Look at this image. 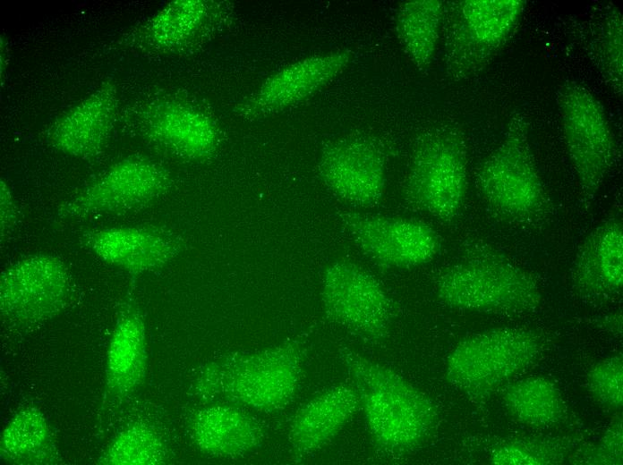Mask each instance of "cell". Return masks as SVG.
Here are the masks:
<instances>
[{"label": "cell", "instance_id": "obj_1", "mask_svg": "<svg viewBox=\"0 0 623 465\" xmlns=\"http://www.w3.org/2000/svg\"><path fill=\"white\" fill-rule=\"evenodd\" d=\"M341 356L376 445L392 454L420 446L437 419L428 396L393 369L353 350L344 349Z\"/></svg>", "mask_w": 623, "mask_h": 465}, {"label": "cell", "instance_id": "obj_2", "mask_svg": "<svg viewBox=\"0 0 623 465\" xmlns=\"http://www.w3.org/2000/svg\"><path fill=\"white\" fill-rule=\"evenodd\" d=\"M303 352L296 342L233 353L212 360L200 371L194 390L205 400H225L274 412L293 400L301 378Z\"/></svg>", "mask_w": 623, "mask_h": 465}, {"label": "cell", "instance_id": "obj_3", "mask_svg": "<svg viewBox=\"0 0 623 465\" xmlns=\"http://www.w3.org/2000/svg\"><path fill=\"white\" fill-rule=\"evenodd\" d=\"M476 185L489 207L513 223L541 224L551 215L523 115H513L503 140L478 168Z\"/></svg>", "mask_w": 623, "mask_h": 465}, {"label": "cell", "instance_id": "obj_4", "mask_svg": "<svg viewBox=\"0 0 623 465\" xmlns=\"http://www.w3.org/2000/svg\"><path fill=\"white\" fill-rule=\"evenodd\" d=\"M542 343L532 331L517 327L489 329L461 341L446 363V378L471 397H483L530 368Z\"/></svg>", "mask_w": 623, "mask_h": 465}, {"label": "cell", "instance_id": "obj_5", "mask_svg": "<svg viewBox=\"0 0 623 465\" xmlns=\"http://www.w3.org/2000/svg\"><path fill=\"white\" fill-rule=\"evenodd\" d=\"M467 190V156L458 131L440 127L424 132L414 147L405 196L414 207L442 221L457 217Z\"/></svg>", "mask_w": 623, "mask_h": 465}, {"label": "cell", "instance_id": "obj_6", "mask_svg": "<svg viewBox=\"0 0 623 465\" xmlns=\"http://www.w3.org/2000/svg\"><path fill=\"white\" fill-rule=\"evenodd\" d=\"M436 293L453 309L502 314L534 311L542 299L530 273L499 259H474L450 266L439 277Z\"/></svg>", "mask_w": 623, "mask_h": 465}, {"label": "cell", "instance_id": "obj_7", "mask_svg": "<svg viewBox=\"0 0 623 465\" xmlns=\"http://www.w3.org/2000/svg\"><path fill=\"white\" fill-rule=\"evenodd\" d=\"M523 0H465L447 8L446 67L463 78L482 70L512 37Z\"/></svg>", "mask_w": 623, "mask_h": 465}, {"label": "cell", "instance_id": "obj_8", "mask_svg": "<svg viewBox=\"0 0 623 465\" xmlns=\"http://www.w3.org/2000/svg\"><path fill=\"white\" fill-rule=\"evenodd\" d=\"M557 100L571 165L582 195L592 199L615 161L617 150L610 125L601 102L576 81L562 85Z\"/></svg>", "mask_w": 623, "mask_h": 465}, {"label": "cell", "instance_id": "obj_9", "mask_svg": "<svg viewBox=\"0 0 623 465\" xmlns=\"http://www.w3.org/2000/svg\"><path fill=\"white\" fill-rule=\"evenodd\" d=\"M168 171L140 156L124 158L64 201L56 209L61 221L137 210L163 195L171 186Z\"/></svg>", "mask_w": 623, "mask_h": 465}, {"label": "cell", "instance_id": "obj_10", "mask_svg": "<svg viewBox=\"0 0 623 465\" xmlns=\"http://www.w3.org/2000/svg\"><path fill=\"white\" fill-rule=\"evenodd\" d=\"M73 292L66 265L50 254L22 258L1 274V316L16 325L50 319L69 304Z\"/></svg>", "mask_w": 623, "mask_h": 465}, {"label": "cell", "instance_id": "obj_11", "mask_svg": "<svg viewBox=\"0 0 623 465\" xmlns=\"http://www.w3.org/2000/svg\"><path fill=\"white\" fill-rule=\"evenodd\" d=\"M321 299L334 321L371 342L384 341L390 329L392 309L379 281L358 266L335 261L324 271Z\"/></svg>", "mask_w": 623, "mask_h": 465}, {"label": "cell", "instance_id": "obj_12", "mask_svg": "<svg viewBox=\"0 0 623 465\" xmlns=\"http://www.w3.org/2000/svg\"><path fill=\"white\" fill-rule=\"evenodd\" d=\"M342 222L354 244L381 266H419L431 261L440 249L437 232L420 221L351 212L342 216Z\"/></svg>", "mask_w": 623, "mask_h": 465}, {"label": "cell", "instance_id": "obj_13", "mask_svg": "<svg viewBox=\"0 0 623 465\" xmlns=\"http://www.w3.org/2000/svg\"><path fill=\"white\" fill-rule=\"evenodd\" d=\"M319 172L330 190L358 207L374 205L385 190V154L379 143L367 137L330 143L320 155Z\"/></svg>", "mask_w": 623, "mask_h": 465}, {"label": "cell", "instance_id": "obj_14", "mask_svg": "<svg viewBox=\"0 0 623 465\" xmlns=\"http://www.w3.org/2000/svg\"><path fill=\"white\" fill-rule=\"evenodd\" d=\"M353 56L352 51L342 49L292 63L270 75L237 113L246 119L259 118L298 104L340 74Z\"/></svg>", "mask_w": 623, "mask_h": 465}, {"label": "cell", "instance_id": "obj_15", "mask_svg": "<svg viewBox=\"0 0 623 465\" xmlns=\"http://www.w3.org/2000/svg\"><path fill=\"white\" fill-rule=\"evenodd\" d=\"M80 241L103 261L132 274L162 267L182 248L176 234L152 225L90 229L81 233Z\"/></svg>", "mask_w": 623, "mask_h": 465}, {"label": "cell", "instance_id": "obj_16", "mask_svg": "<svg viewBox=\"0 0 623 465\" xmlns=\"http://www.w3.org/2000/svg\"><path fill=\"white\" fill-rule=\"evenodd\" d=\"M142 124L150 140L185 160L209 158L220 141L216 122L204 111L181 101L150 104L143 111Z\"/></svg>", "mask_w": 623, "mask_h": 465}, {"label": "cell", "instance_id": "obj_17", "mask_svg": "<svg viewBox=\"0 0 623 465\" xmlns=\"http://www.w3.org/2000/svg\"><path fill=\"white\" fill-rule=\"evenodd\" d=\"M230 14L227 2L172 1L141 25L136 38L149 50L171 51L219 30Z\"/></svg>", "mask_w": 623, "mask_h": 465}, {"label": "cell", "instance_id": "obj_18", "mask_svg": "<svg viewBox=\"0 0 623 465\" xmlns=\"http://www.w3.org/2000/svg\"><path fill=\"white\" fill-rule=\"evenodd\" d=\"M115 108V88L107 82L56 119L47 131V141L69 156L92 158L108 140Z\"/></svg>", "mask_w": 623, "mask_h": 465}, {"label": "cell", "instance_id": "obj_19", "mask_svg": "<svg viewBox=\"0 0 623 465\" xmlns=\"http://www.w3.org/2000/svg\"><path fill=\"white\" fill-rule=\"evenodd\" d=\"M360 408L354 385H334L303 404L290 424L288 439L296 460L327 445Z\"/></svg>", "mask_w": 623, "mask_h": 465}, {"label": "cell", "instance_id": "obj_20", "mask_svg": "<svg viewBox=\"0 0 623 465\" xmlns=\"http://www.w3.org/2000/svg\"><path fill=\"white\" fill-rule=\"evenodd\" d=\"M574 283L591 295H613L623 285V226L619 216L601 223L585 238L576 256Z\"/></svg>", "mask_w": 623, "mask_h": 465}, {"label": "cell", "instance_id": "obj_21", "mask_svg": "<svg viewBox=\"0 0 623 465\" xmlns=\"http://www.w3.org/2000/svg\"><path fill=\"white\" fill-rule=\"evenodd\" d=\"M190 434L204 453L235 459L258 448L263 433L244 411L229 405L215 404L198 410L190 423Z\"/></svg>", "mask_w": 623, "mask_h": 465}, {"label": "cell", "instance_id": "obj_22", "mask_svg": "<svg viewBox=\"0 0 623 465\" xmlns=\"http://www.w3.org/2000/svg\"><path fill=\"white\" fill-rule=\"evenodd\" d=\"M147 338L142 317L125 309L116 321L107 351L106 385L111 395L125 397L143 383L147 372Z\"/></svg>", "mask_w": 623, "mask_h": 465}, {"label": "cell", "instance_id": "obj_23", "mask_svg": "<svg viewBox=\"0 0 623 465\" xmlns=\"http://www.w3.org/2000/svg\"><path fill=\"white\" fill-rule=\"evenodd\" d=\"M1 459L14 464H51L57 459L50 426L32 407L20 410L1 434Z\"/></svg>", "mask_w": 623, "mask_h": 465}, {"label": "cell", "instance_id": "obj_24", "mask_svg": "<svg viewBox=\"0 0 623 465\" xmlns=\"http://www.w3.org/2000/svg\"><path fill=\"white\" fill-rule=\"evenodd\" d=\"M502 402L511 418L530 427L553 426L566 412L559 389L544 376H528L509 384L502 393Z\"/></svg>", "mask_w": 623, "mask_h": 465}, {"label": "cell", "instance_id": "obj_25", "mask_svg": "<svg viewBox=\"0 0 623 465\" xmlns=\"http://www.w3.org/2000/svg\"><path fill=\"white\" fill-rule=\"evenodd\" d=\"M445 4L439 0H413L402 3L396 15V30L405 51L420 69L426 68L435 54Z\"/></svg>", "mask_w": 623, "mask_h": 465}, {"label": "cell", "instance_id": "obj_26", "mask_svg": "<svg viewBox=\"0 0 623 465\" xmlns=\"http://www.w3.org/2000/svg\"><path fill=\"white\" fill-rule=\"evenodd\" d=\"M166 456L165 444L156 429L145 423H133L117 434L98 463L157 465L163 463Z\"/></svg>", "mask_w": 623, "mask_h": 465}, {"label": "cell", "instance_id": "obj_27", "mask_svg": "<svg viewBox=\"0 0 623 465\" xmlns=\"http://www.w3.org/2000/svg\"><path fill=\"white\" fill-rule=\"evenodd\" d=\"M595 46L598 67L607 83L622 91V16L616 10L604 20Z\"/></svg>", "mask_w": 623, "mask_h": 465}, {"label": "cell", "instance_id": "obj_28", "mask_svg": "<svg viewBox=\"0 0 623 465\" xmlns=\"http://www.w3.org/2000/svg\"><path fill=\"white\" fill-rule=\"evenodd\" d=\"M620 354L595 363L586 375L587 389L593 399L610 410L623 405V362Z\"/></svg>", "mask_w": 623, "mask_h": 465}, {"label": "cell", "instance_id": "obj_29", "mask_svg": "<svg viewBox=\"0 0 623 465\" xmlns=\"http://www.w3.org/2000/svg\"><path fill=\"white\" fill-rule=\"evenodd\" d=\"M550 448L534 443L513 442L497 447L490 461L497 465H542L553 463Z\"/></svg>", "mask_w": 623, "mask_h": 465}, {"label": "cell", "instance_id": "obj_30", "mask_svg": "<svg viewBox=\"0 0 623 465\" xmlns=\"http://www.w3.org/2000/svg\"><path fill=\"white\" fill-rule=\"evenodd\" d=\"M621 419L614 421L606 432L595 454L594 463L619 464L622 461Z\"/></svg>", "mask_w": 623, "mask_h": 465}, {"label": "cell", "instance_id": "obj_31", "mask_svg": "<svg viewBox=\"0 0 623 465\" xmlns=\"http://www.w3.org/2000/svg\"><path fill=\"white\" fill-rule=\"evenodd\" d=\"M18 207L7 182H0V235L4 243L14 232L18 224Z\"/></svg>", "mask_w": 623, "mask_h": 465}]
</instances>
